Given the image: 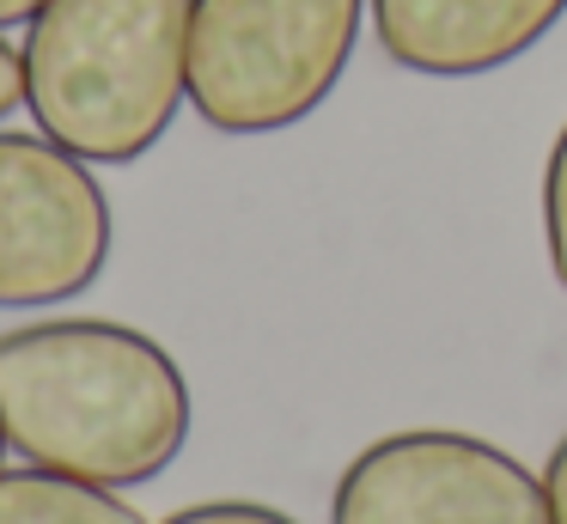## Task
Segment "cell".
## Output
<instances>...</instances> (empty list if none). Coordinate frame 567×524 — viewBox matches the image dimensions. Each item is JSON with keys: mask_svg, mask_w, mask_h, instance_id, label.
Here are the masks:
<instances>
[{"mask_svg": "<svg viewBox=\"0 0 567 524\" xmlns=\"http://www.w3.org/2000/svg\"><path fill=\"white\" fill-rule=\"evenodd\" d=\"M0 433L38 470L135 487L184 451L189 384L141 329L50 317L0 336Z\"/></svg>", "mask_w": 567, "mask_h": 524, "instance_id": "1", "label": "cell"}, {"mask_svg": "<svg viewBox=\"0 0 567 524\" xmlns=\"http://www.w3.org/2000/svg\"><path fill=\"white\" fill-rule=\"evenodd\" d=\"M196 0H50L19 49L25 104L86 165H128L189 97Z\"/></svg>", "mask_w": 567, "mask_h": 524, "instance_id": "2", "label": "cell"}, {"mask_svg": "<svg viewBox=\"0 0 567 524\" xmlns=\"http://www.w3.org/2000/svg\"><path fill=\"white\" fill-rule=\"evenodd\" d=\"M367 0H196L189 104L220 134H275L336 92Z\"/></svg>", "mask_w": 567, "mask_h": 524, "instance_id": "3", "label": "cell"}, {"mask_svg": "<svg viewBox=\"0 0 567 524\" xmlns=\"http://www.w3.org/2000/svg\"><path fill=\"white\" fill-rule=\"evenodd\" d=\"M330 524H549L543 475L476 433L415 427L367 445L330 494Z\"/></svg>", "mask_w": 567, "mask_h": 524, "instance_id": "4", "label": "cell"}, {"mask_svg": "<svg viewBox=\"0 0 567 524\" xmlns=\"http://www.w3.org/2000/svg\"><path fill=\"white\" fill-rule=\"evenodd\" d=\"M111 263V202L50 134L0 129V311L86 292Z\"/></svg>", "mask_w": 567, "mask_h": 524, "instance_id": "5", "label": "cell"}, {"mask_svg": "<svg viewBox=\"0 0 567 524\" xmlns=\"http://www.w3.org/2000/svg\"><path fill=\"white\" fill-rule=\"evenodd\" d=\"M567 0H372L379 49L427 80L494 73L561 24Z\"/></svg>", "mask_w": 567, "mask_h": 524, "instance_id": "6", "label": "cell"}, {"mask_svg": "<svg viewBox=\"0 0 567 524\" xmlns=\"http://www.w3.org/2000/svg\"><path fill=\"white\" fill-rule=\"evenodd\" d=\"M0 524H147L116 487L62 470H0Z\"/></svg>", "mask_w": 567, "mask_h": 524, "instance_id": "7", "label": "cell"}, {"mask_svg": "<svg viewBox=\"0 0 567 524\" xmlns=\"http://www.w3.org/2000/svg\"><path fill=\"white\" fill-rule=\"evenodd\" d=\"M543 238H549V268L567 292V129L555 134L549 165H543Z\"/></svg>", "mask_w": 567, "mask_h": 524, "instance_id": "8", "label": "cell"}, {"mask_svg": "<svg viewBox=\"0 0 567 524\" xmlns=\"http://www.w3.org/2000/svg\"><path fill=\"white\" fill-rule=\"evenodd\" d=\"M165 524H299V518L262 506V500H202V506L172 512Z\"/></svg>", "mask_w": 567, "mask_h": 524, "instance_id": "9", "label": "cell"}, {"mask_svg": "<svg viewBox=\"0 0 567 524\" xmlns=\"http://www.w3.org/2000/svg\"><path fill=\"white\" fill-rule=\"evenodd\" d=\"M543 500H549V524H567V433L555 439L549 463H543Z\"/></svg>", "mask_w": 567, "mask_h": 524, "instance_id": "10", "label": "cell"}, {"mask_svg": "<svg viewBox=\"0 0 567 524\" xmlns=\"http://www.w3.org/2000/svg\"><path fill=\"white\" fill-rule=\"evenodd\" d=\"M19 104H25V61H19V49L0 37V122L13 116Z\"/></svg>", "mask_w": 567, "mask_h": 524, "instance_id": "11", "label": "cell"}, {"mask_svg": "<svg viewBox=\"0 0 567 524\" xmlns=\"http://www.w3.org/2000/svg\"><path fill=\"white\" fill-rule=\"evenodd\" d=\"M43 7H50V0H0V31H7V24H31Z\"/></svg>", "mask_w": 567, "mask_h": 524, "instance_id": "12", "label": "cell"}, {"mask_svg": "<svg viewBox=\"0 0 567 524\" xmlns=\"http://www.w3.org/2000/svg\"><path fill=\"white\" fill-rule=\"evenodd\" d=\"M0 451H7V433H0Z\"/></svg>", "mask_w": 567, "mask_h": 524, "instance_id": "13", "label": "cell"}]
</instances>
